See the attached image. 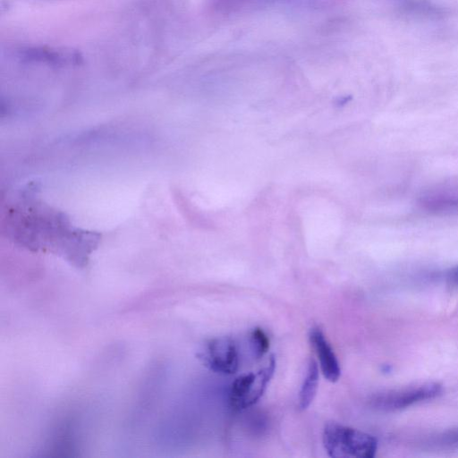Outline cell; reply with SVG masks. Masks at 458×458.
Segmentation results:
<instances>
[{"label": "cell", "mask_w": 458, "mask_h": 458, "mask_svg": "<svg viewBox=\"0 0 458 458\" xmlns=\"http://www.w3.org/2000/svg\"><path fill=\"white\" fill-rule=\"evenodd\" d=\"M20 58L27 63L55 66L72 65L81 62L79 53L74 50L47 47L26 48L20 53Z\"/></svg>", "instance_id": "7"}, {"label": "cell", "mask_w": 458, "mask_h": 458, "mask_svg": "<svg viewBox=\"0 0 458 458\" xmlns=\"http://www.w3.org/2000/svg\"><path fill=\"white\" fill-rule=\"evenodd\" d=\"M418 204L433 215L458 214V184L441 185L426 191L420 196Z\"/></svg>", "instance_id": "5"}, {"label": "cell", "mask_w": 458, "mask_h": 458, "mask_svg": "<svg viewBox=\"0 0 458 458\" xmlns=\"http://www.w3.org/2000/svg\"><path fill=\"white\" fill-rule=\"evenodd\" d=\"M319 369L318 363L310 359L299 393V407L307 409L315 398L318 386Z\"/></svg>", "instance_id": "8"}, {"label": "cell", "mask_w": 458, "mask_h": 458, "mask_svg": "<svg viewBox=\"0 0 458 458\" xmlns=\"http://www.w3.org/2000/svg\"><path fill=\"white\" fill-rule=\"evenodd\" d=\"M310 344L318 359L319 368L324 377L330 382H336L341 376V368L337 357L319 327L310 332Z\"/></svg>", "instance_id": "6"}, {"label": "cell", "mask_w": 458, "mask_h": 458, "mask_svg": "<svg viewBox=\"0 0 458 458\" xmlns=\"http://www.w3.org/2000/svg\"><path fill=\"white\" fill-rule=\"evenodd\" d=\"M276 369V358L270 356L267 363L258 372L237 377L232 383L229 400L232 407L242 411L252 406L263 395Z\"/></svg>", "instance_id": "3"}, {"label": "cell", "mask_w": 458, "mask_h": 458, "mask_svg": "<svg viewBox=\"0 0 458 458\" xmlns=\"http://www.w3.org/2000/svg\"><path fill=\"white\" fill-rule=\"evenodd\" d=\"M428 445L439 448L458 447V427L444 430L432 436L427 442Z\"/></svg>", "instance_id": "10"}, {"label": "cell", "mask_w": 458, "mask_h": 458, "mask_svg": "<svg viewBox=\"0 0 458 458\" xmlns=\"http://www.w3.org/2000/svg\"><path fill=\"white\" fill-rule=\"evenodd\" d=\"M199 359L210 370L219 374H233L239 367L237 346L233 339L225 336L209 340Z\"/></svg>", "instance_id": "4"}, {"label": "cell", "mask_w": 458, "mask_h": 458, "mask_svg": "<svg viewBox=\"0 0 458 458\" xmlns=\"http://www.w3.org/2000/svg\"><path fill=\"white\" fill-rule=\"evenodd\" d=\"M446 280L454 285H458V267H452L445 272Z\"/></svg>", "instance_id": "11"}, {"label": "cell", "mask_w": 458, "mask_h": 458, "mask_svg": "<svg viewBox=\"0 0 458 458\" xmlns=\"http://www.w3.org/2000/svg\"><path fill=\"white\" fill-rule=\"evenodd\" d=\"M249 343L252 355L256 359L263 357L269 349V339L261 328H254L249 335Z\"/></svg>", "instance_id": "9"}, {"label": "cell", "mask_w": 458, "mask_h": 458, "mask_svg": "<svg viewBox=\"0 0 458 458\" xmlns=\"http://www.w3.org/2000/svg\"><path fill=\"white\" fill-rule=\"evenodd\" d=\"M322 439L326 452L333 458H373L377 450L373 436L336 422L325 426Z\"/></svg>", "instance_id": "1"}, {"label": "cell", "mask_w": 458, "mask_h": 458, "mask_svg": "<svg viewBox=\"0 0 458 458\" xmlns=\"http://www.w3.org/2000/svg\"><path fill=\"white\" fill-rule=\"evenodd\" d=\"M443 393L438 382H425L372 394L369 404L381 411H395L432 400Z\"/></svg>", "instance_id": "2"}]
</instances>
